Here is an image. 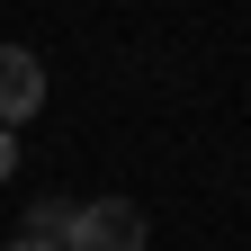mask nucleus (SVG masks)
Masks as SVG:
<instances>
[{
  "mask_svg": "<svg viewBox=\"0 0 251 251\" xmlns=\"http://www.w3.org/2000/svg\"><path fill=\"white\" fill-rule=\"evenodd\" d=\"M45 54H27V45H0V126H9V135H18V126L27 117H45Z\"/></svg>",
  "mask_w": 251,
  "mask_h": 251,
  "instance_id": "2",
  "label": "nucleus"
},
{
  "mask_svg": "<svg viewBox=\"0 0 251 251\" xmlns=\"http://www.w3.org/2000/svg\"><path fill=\"white\" fill-rule=\"evenodd\" d=\"M144 242H152V225H144L135 198H90L63 225V251H144Z\"/></svg>",
  "mask_w": 251,
  "mask_h": 251,
  "instance_id": "1",
  "label": "nucleus"
},
{
  "mask_svg": "<svg viewBox=\"0 0 251 251\" xmlns=\"http://www.w3.org/2000/svg\"><path fill=\"white\" fill-rule=\"evenodd\" d=\"M9 179H18V135L0 126V188H9Z\"/></svg>",
  "mask_w": 251,
  "mask_h": 251,
  "instance_id": "4",
  "label": "nucleus"
},
{
  "mask_svg": "<svg viewBox=\"0 0 251 251\" xmlns=\"http://www.w3.org/2000/svg\"><path fill=\"white\" fill-rule=\"evenodd\" d=\"M63 225H72V206H63V198H36V206H27V233H45V242H63Z\"/></svg>",
  "mask_w": 251,
  "mask_h": 251,
  "instance_id": "3",
  "label": "nucleus"
},
{
  "mask_svg": "<svg viewBox=\"0 0 251 251\" xmlns=\"http://www.w3.org/2000/svg\"><path fill=\"white\" fill-rule=\"evenodd\" d=\"M0 251H63V242H45V233H18V242H0Z\"/></svg>",
  "mask_w": 251,
  "mask_h": 251,
  "instance_id": "5",
  "label": "nucleus"
}]
</instances>
